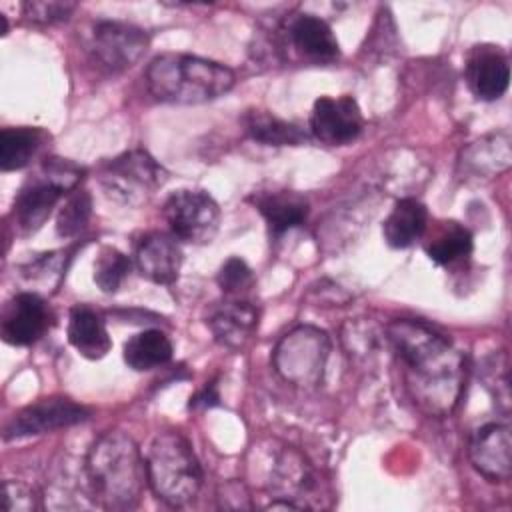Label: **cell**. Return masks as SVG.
I'll return each mask as SVG.
<instances>
[{
    "mask_svg": "<svg viewBox=\"0 0 512 512\" xmlns=\"http://www.w3.org/2000/svg\"><path fill=\"white\" fill-rule=\"evenodd\" d=\"M390 342L410 398L428 414H448L460 400L464 356L450 338L422 320L398 318L388 324Z\"/></svg>",
    "mask_w": 512,
    "mask_h": 512,
    "instance_id": "1",
    "label": "cell"
},
{
    "mask_svg": "<svg viewBox=\"0 0 512 512\" xmlns=\"http://www.w3.org/2000/svg\"><path fill=\"white\" fill-rule=\"evenodd\" d=\"M92 500L106 510H130L140 502L148 482L146 460L124 432L102 434L88 450L84 464Z\"/></svg>",
    "mask_w": 512,
    "mask_h": 512,
    "instance_id": "2",
    "label": "cell"
},
{
    "mask_svg": "<svg viewBox=\"0 0 512 512\" xmlns=\"http://www.w3.org/2000/svg\"><path fill=\"white\" fill-rule=\"evenodd\" d=\"M236 84L234 72L214 60L166 52L146 68L150 94L168 104H202L220 98Z\"/></svg>",
    "mask_w": 512,
    "mask_h": 512,
    "instance_id": "3",
    "label": "cell"
},
{
    "mask_svg": "<svg viewBox=\"0 0 512 512\" xmlns=\"http://www.w3.org/2000/svg\"><path fill=\"white\" fill-rule=\"evenodd\" d=\"M144 460L148 486L164 504L180 508L198 496L202 468L190 442L180 432H160L150 442Z\"/></svg>",
    "mask_w": 512,
    "mask_h": 512,
    "instance_id": "4",
    "label": "cell"
},
{
    "mask_svg": "<svg viewBox=\"0 0 512 512\" xmlns=\"http://www.w3.org/2000/svg\"><path fill=\"white\" fill-rule=\"evenodd\" d=\"M166 182V170L146 152L130 150L108 160L100 170V184L108 198L140 206Z\"/></svg>",
    "mask_w": 512,
    "mask_h": 512,
    "instance_id": "5",
    "label": "cell"
},
{
    "mask_svg": "<svg viewBox=\"0 0 512 512\" xmlns=\"http://www.w3.org/2000/svg\"><path fill=\"white\" fill-rule=\"evenodd\" d=\"M330 350L328 336L312 326H298L288 332L274 350L278 374L296 386H316L322 380Z\"/></svg>",
    "mask_w": 512,
    "mask_h": 512,
    "instance_id": "6",
    "label": "cell"
},
{
    "mask_svg": "<svg viewBox=\"0 0 512 512\" xmlns=\"http://www.w3.org/2000/svg\"><path fill=\"white\" fill-rule=\"evenodd\" d=\"M164 218L174 238L190 244H208L220 226L216 200L202 190H178L164 204Z\"/></svg>",
    "mask_w": 512,
    "mask_h": 512,
    "instance_id": "7",
    "label": "cell"
},
{
    "mask_svg": "<svg viewBox=\"0 0 512 512\" xmlns=\"http://www.w3.org/2000/svg\"><path fill=\"white\" fill-rule=\"evenodd\" d=\"M148 44L150 38L140 26L118 20H98L90 32L88 52L100 68L122 72L144 56Z\"/></svg>",
    "mask_w": 512,
    "mask_h": 512,
    "instance_id": "8",
    "label": "cell"
},
{
    "mask_svg": "<svg viewBox=\"0 0 512 512\" xmlns=\"http://www.w3.org/2000/svg\"><path fill=\"white\" fill-rule=\"evenodd\" d=\"M270 486L274 492V502L270 508L302 510L322 506L324 496H320V476L296 450H286L278 458L272 470Z\"/></svg>",
    "mask_w": 512,
    "mask_h": 512,
    "instance_id": "9",
    "label": "cell"
},
{
    "mask_svg": "<svg viewBox=\"0 0 512 512\" xmlns=\"http://www.w3.org/2000/svg\"><path fill=\"white\" fill-rule=\"evenodd\" d=\"M90 418V410L70 398H44L12 416L4 428V440L46 434L58 428H68Z\"/></svg>",
    "mask_w": 512,
    "mask_h": 512,
    "instance_id": "10",
    "label": "cell"
},
{
    "mask_svg": "<svg viewBox=\"0 0 512 512\" xmlns=\"http://www.w3.org/2000/svg\"><path fill=\"white\" fill-rule=\"evenodd\" d=\"M362 126L364 118L358 102L352 96H322L314 102L310 114V132L316 140L330 146H342L356 140Z\"/></svg>",
    "mask_w": 512,
    "mask_h": 512,
    "instance_id": "11",
    "label": "cell"
},
{
    "mask_svg": "<svg viewBox=\"0 0 512 512\" xmlns=\"http://www.w3.org/2000/svg\"><path fill=\"white\" fill-rule=\"evenodd\" d=\"M50 308L36 292H20L6 302L0 320L2 340L10 346H30L50 328Z\"/></svg>",
    "mask_w": 512,
    "mask_h": 512,
    "instance_id": "12",
    "label": "cell"
},
{
    "mask_svg": "<svg viewBox=\"0 0 512 512\" xmlns=\"http://www.w3.org/2000/svg\"><path fill=\"white\" fill-rule=\"evenodd\" d=\"M472 466L490 482H506L512 476V436L506 422L480 426L468 446Z\"/></svg>",
    "mask_w": 512,
    "mask_h": 512,
    "instance_id": "13",
    "label": "cell"
},
{
    "mask_svg": "<svg viewBox=\"0 0 512 512\" xmlns=\"http://www.w3.org/2000/svg\"><path fill=\"white\" fill-rule=\"evenodd\" d=\"M466 80L480 100H498L510 82L508 56L498 46H474L466 60Z\"/></svg>",
    "mask_w": 512,
    "mask_h": 512,
    "instance_id": "14",
    "label": "cell"
},
{
    "mask_svg": "<svg viewBox=\"0 0 512 512\" xmlns=\"http://www.w3.org/2000/svg\"><path fill=\"white\" fill-rule=\"evenodd\" d=\"M68 190L44 172L30 178L14 198V222L22 234L36 232Z\"/></svg>",
    "mask_w": 512,
    "mask_h": 512,
    "instance_id": "15",
    "label": "cell"
},
{
    "mask_svg": "<svg viewBox=\"0 0 512 512\" xmlns=\"http://www.w3.org/2000/svg\"><path fill=\"white\" fill-rule=\"evenodd\" d=\"M138 272L154 284L176 282L182 266V250L172 234L150 232L140 238L134 252Z\"/></svg>",
    "mask_w": 512,
    "mask_h": 512,
    "instance_id": "16",
    "label": "cell"
},
{
    "mask_svg": "<svg viewBox=\"0 0 512 512\" xmlns=\"http://www.w3.org/2000/svg\"><path fill=\"white\" fill-rule=\"evenodd\" d=\"M208 326L222 346L242 348L258 326V310L250 300L232 296L210 314Z\"/></svg>",
    "mask_w": 512,
    "mask_h": 512,
    "instance_id": "17",
    "label": "cell"
},
{
    "mask_svg": "<svg viewBox=\"0 0 512 512\" xmlns=\"http://www.w3.org/2000/svg\"><path fill=\"white\" fill-rule=\"evenodd\" d=\"M292 46L316 64H330L340 58L338 40L330 24L314 14H298L288 24Z\"/></svg>",
    "mask_w": 512,
    "mask_h": 512,
    "instance_id": "18",
    "label": "cell"
},
{
    "mask_svg": "<svg viewBox=\"0 0 512 512\" xmlns=\"http://www.w3.org/2000/svg\"><path fill=\"white\" fill-rule=\"evenodd\" d=\"M254 206L264 216L270 236L280 238L284 232L304 224L310 212L308 200L292 190L260 192L254 196Z\"/></svg>",
    "mask_w": 512,
    "mask_h": 512,
    "instance_id": "19",
    "label": "cell"
},
{
    "mask_svg": "<svg viewBox=\"0 0 512 512\" xmlns=\"http://www.w3.org/2000/svg\"><path fill=\"white\" fill-rule=\"evenodd\" d=\"M68 342L88 360H100L112 348V340L104 326V320L96 310L86 304H78L68 316Z\"/></svg>",
    "mask_w": 512,
    "mask_h": 512,
    "instance_id": "20",
    "label": "cell"
},
{
    "mask_svg": "<svg viewBox=\"0 0 512 512\" xmlns=\"http://www.w3.org/2000/svg\"><path fill=\"white\" fill-rule=\"evenodd\" d=\"M428 226V210L416 198H400L382 224V234L388 246H412Z\"/></svg>",
    "mask_w": 512,
    "mask_h": 512,
    "instance_id": "21",
    "label": "cell"
},
{
    "mask_svg": "<svg viewBox=\"0 0 512 512\" xmlns=\"http://www.w3.org/2000/svg\"><path fill=\"white\" fill-rule=\"evenodd\" d=\"M242 124L252 140L266 146H300L308 142V134L300 126L266 110H248L242 116Z\"/></svg>",
    "mask_w": 512,
    "mask_h": 512,
    "instance_id": "22",
    "label": "cell"
},
{
    "mask_svg": "<svg viewBox=\"0 0 512 512\" xmlns=\"http://www.w3.org/2000/svg\"><path fill=\"white\" fill-rule=\"evenodd\" d=\"M172 342L162 330H142L126 340L122 356L128 368L136 372L166 366L172 360Z\"/></svg>",
    "mask_w": 512,
    "mask_h": 512,
    "instance_id": "23",
    "label": "cell"
},
{
    "mask_svg": "<svg viewBox=\"0 0 512 512\" xmlns=\"http://www.w3.org/2000/svg\"><path fill=\"white\" fill-rule=\"evenodd\" d=\"M472 234L458 222H444L432 238L426 242L424 250L428 258L438 266H452L466 260L472 252Z\"/></svg>",
    "mask_w": 512,
    "mask_h": 512,
    "instance_id": "24",
    "label": "cell"
},
{
    "mask_svg": "<svg viewBox=\"0 0 512 512\" xmlns=\"http://www.w3.org/2000/svg\"><path fill=\"white\" fill-rule=\"evenodd\" d=\"M44 142V132L30 126L4 128L0 134V168L20 170L30 164Z\"/></svg>",
    "mask_w": 512,
    "mask_h": 512,
    "instance_id": "25",
    "label": "cell"
},
{
    "mask_svg": "<svg viewBox=\"0 0 512 512\" xmlns=\"http://www.w3.org/2000/svg\"><path fill=\"white\" fill-rule=\"evenodd\" d=\"M466 166L476 174H492L502 172L510 166V138L506 132L488 136L470 146L464 156Z\"/></svg>",
    "mask_w": 512,
    "mask_h": 512,
    "instance_id": "26",
    "label": "cell"
},
{
    "mask_svg": "<svg viewBox=\"0 0 512 512\" xmlns=\"http://www.w3.org/2000/svg\"><path fill=\"white\" fill-rule=\"evenodd\" d=\"M130 258L120 252L118 248L104 246L96 260H94V284L104 292V294H114L120 290L124 280L130 274Z\"/></svg>",
    "mask_w": 512,
    "mask_h": 512,
    "instance_id": "27",
    "label": "cell"
},
{
    "mask_svg": "<svg viewBox=\"0 0 512 512\" xmlns=\"http://www.w3.org/2000/svg\"><path fill=\"white\" fill-rule=\"evenodd\" d=\"M92 198L86 190H74L56 216V234L60 238L76 236L90 220Z\"/></svg>",
    "mask_w": 512,
    "mask_h": 512,
    "instance_id": "28",
    "label": "cell"
},
{
    "mask_svg": "<svg viewBox=\"0 0 512 512\" xmlns=\"http://www.w3.org/2000/svg\"><path fill=\"white\" fill-rule=\"evenodd\" d=\"M216 282L220 286V290L228 296H240L242 292L250 290L252 284H254V276H252V270L250 266L242 260V258H228L218 276H216Z\"/></svg>",
    "mask_w": 512,
    "mask_h": 512,
    "instance_id": "29",
    "label": "cell"
},
{
    "mask_svg": "<svg viewBox=\"0 0 512 512\" xmlns=\"http://www.w3.org/2000/svg\"><path fill=\"white\" fill-rule=\"evenodd\" d=\"M24 16L36 24H54V22H62L68 20L70 14L76 10L74 2H24L22 4Z\"/></svg>",
    "mask_w": 512,
    "mask_h": 512,
    "instance_id": "30",
    "label": "cell"
},
{
    "mask_svg": "<svg viewBox=\"0 0 512 512\" xmlns=\"http://www.w3.org/2000/svg\"><path fill=\"white\" fill-rule=\"evenodd\" d=\"M486 368H488L486 372H488V376H490V378H486V386L492 384L490 390H492L494 398L500 400V402H504V406L508 408V404H510V378H508V360H506V354H502L500 358H498V354H496V356L492 358V364H488Z\"/></svg>",
    "mask_w": 512,
    "mask_h": 512,
    "instance_id": "31",
    "label": "cell"
},
{
    "mask_svg": "<svg viewBox=\"0 0 512 512\" xmlns=\"http://www.w3.org/2000/svg\"><path fill=\"white\" fill-rule=\"evenodd\" d=\"M4 508L8 512H16V510L26 512V510L38 508L32 488L18 480H6L4 482Z\"/></svg>",
    "mask_w": 512,
    "mask_h": 512,
    "instance_id": "32",
    "label": "cell"
},
{
    "mask_svg": "<svg viewBox=\"0 0 512 512\" xmlns=\"http://www.w3.org/2000/svg\"><path fill=\"white\" fill-rule=\"evenodd\" d=\"M220 500V506L226 508L230 504V500H236V508H252V502H250V496L246 494L244 486L242 484H226L224 486V492H220L218 496Z\"/></svg>",
    "mask_w": 512,
    "mask_h": 512,
    "instance_id": "33",
    "label": "cell"
},
{
    "mask_svg": "<svg viewBox=\"0 0 512 512\" xmlns=\"http://www.w3.org/2000/svg\"><path fill=\"white\" fill-rule=\"evenodd\" d=\"M220 402V394H218V388L214 382L206 384L202 390H198L192 398H190V408H212Z\"/></svg>",
    "mask_w": 512,
    "mask_h": 512,
    "instance_id": "34",
    "label": "cell"
}]
</instances>
